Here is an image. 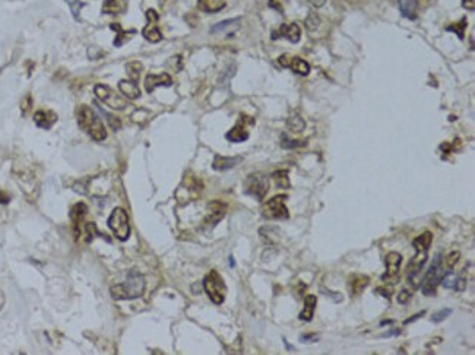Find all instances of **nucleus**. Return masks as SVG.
I'll use <instances>...</instances> for the list:
<instances>
[{
	"mask_svg": "<svg viewBox=\"0 0 475 355\" xmlns=\"http://www.w3.org/2000/svg\"><path fill=\"white\" fill-rule=\"evenodd\" d=\"M108 227L113 231L114 237L120 241H126L130 235L128 212L123 208H116L108 218Z\"/></svg>",
	"mask_w": 475,
	"mask_h": 355,
	"instance_id": "obj_5",
	"label": "nucleus"
},
{
	"mask_svg": "<svg viewBox=\"0 0 475 355\" xmlns=\"http://www.w3.org/2000/svg\"><path fill=\"white\" fill-rule=\"evenodd\" d=\"M34 122L41 129H50L57 122V115L50 110H38L34 114Z\"/></svg>",
	"mask_w": 475,
	"mask_h": 355,
	"instance_id": "obj_16",
	"label": "nucleus"
},
{
	"mask_svg": "<svg viewBox=\"0 0 475 355\" xmlns=\"http://www.w3.org/2000/svg\"><path fill=\"white\" fill-rule=\"evenodd\" d=\"M107 117V120H108V123H110V126L113 127L114 130H118L120 126H122V122L118 120V117H114V115H110V114H105Z\"/></svg>",
	"mask_w": 475,
	"mask_h": 355,
	"instance_id": "obj_40",
	"label": "nucleus"
},
{
	"mask_svg": "<svg viewBox=\"0 0 475 355\" xmlns=\"http://www.w3.org/2000/svg\"><path fill=\"white\" fill-rule=\"evenodd\" d=\"M466 26H468V21H466V18H462L461 22L446 26V31H452V32H455L459 38L463 40L465 38V29H466Z\"/></svg>",
	"mask_w": 475,
	"mask_h": 355,
	"instance_id": "obj_29",
	"label": "nucleus"
},
{
	"mask_svg": "<svg viewBox=\"0 0 475 355\" xmlns=\"http://www.w3.org/2000/svg\"><path fill=\"white\" fill-rule=\"evenodd\" d=\"M367 285H369V278H367V277L357 275V277H354V278L349 281V288H351V291L354 292L355 295L360 294V292H363V290H364Z\"/></svg>",
	"mask_w": 475,
	"mask_h": 355,
	"instance_id": "obj_27",
	"label": "nucleus"
},
{
	"mask_svg": "<svg viewBox=\"0 0 475 355\" xmlns=\"http://www.w3.org/2000/svg\"><path fill=\"white\" fill-rule=\"evenodd\" d=\"M243 161L242 156H222V155H217L214 163H212V168L217 170V171H227L232 167H235L237 164H240Z\"/></svg>",
	"mask_w": 475,
	"mask_h": 355,
	"instance_id": "obj_14",
	"label": "nucleus"
},
{
	"mask_svg": "<svg viewBox=\"0 0 475 355\" xmlns=\"http://www.w3.org/2000/svg\"><path fill=\"white\" fill-rule=\"evenodd\" d=\"M146 18H148V25L143 28L142 35L148 40V41H151V43H158V41H161V40H163V34H161V31L158 29V25H156L158 18H160L158 13L155 12L154 9H148V11H146Z\"/></svg>",
	"mask_w": 475,
	"mask_h": 355,
	"instance_id": "obj_10",
	"label": "nucleus"
},
{
	"mask_svg": "<svg viewBox=\"0 0 475 355\" xmlns=\"http://www.w3.org/2000/svg\"><path fill=\"white\" fill-rule=\"evenodd\" d=\"M9 202V196H5V194H2V191H0V203H8Z\"/></svg>",
	"mask_w": 475,
	"mask_h": 355,
	"instance_id": "obj_47",
	"label": "nucleus"
},
{
	"mask_svg": "<svg viewBox=\"0 0 475 355\" xmlns=\"http://www.w3.org/2000/svg\"><path fill=\"white\" fill-rule=\"evenodd\" d=\"M402 263V256L397 252H390L386 254L385 265L386 272L382 275V281L387 284H397L399 282V267Z\"/></svg>",
	"mask_w": 475,
	"mask_h": 355,
	"instance_id": "obj_9",
	"label": "nucleus"
},
{
	"mask_svg": "<svg viewBox=\"0 0 475 355\" xmlns=\"http://www.w3.org/2000/svg\"><path fill=\"white\" fill-rule=\"evenodd\" d=\"M240 21H242V18H234V19L222 21V22H219V24H217V25L212 26V28H211V32H212V34H215V32H219V31H224L225 28L234 25V24H237V22H240Z\"/></svg>",
	"mask_w": 475,
	"mask_h": 355,
	"instance_id": "obj_33",
	"label": "nucleus"
},
{
	"mask_svg": "<svg viewBox=\"0 0 475 355\" xmlns=\"http://www.w3.org/2000/svg\"><path fill=\"white\" fill-rule=\"evenodd\" d=\"M465 287H466V279L463 278V277H458V278H456V282H455L453 290H456L458 292H462L463 290H465Z\"/></svg>",
	"mask_w": 475,
	"mask_h": 355,
	"instance_id": "obj_41",
	"label": "nucleus"
},
{
	"mask_svg": "<svg viewBox=\"0 0 475 355\" xmlns=\"http://www.w3.org/2000/svg\"><path fill=\"white\" fill-rule=\"evenodd\" d=\"M452 314V310L450 308H443V310H440V311H437L433 314L431 317V322L433 323H440V322H443L446 317H449Z\"/></svg>",
	"mask_w": 475,
	"mask_h": 355,
	"instance_id": "obj_37",
	"label": "nucleus"
},
{
	"mask_svg": "<svg viewBox=\"0 0 475 355\" xmlns=\"http://www.w3.org/2000/svg\"><path fill=\"white\" fill-rule=\"evenodd\" d=\"M247 120L249 119L246 115H242L240 122L225 135V138L230 142H244V140H247V138H249V130H247V126H246Z\"/></svg>",
	"mask_w": 475,
	"mask_h": 355,
	"instance_id": "obj_13",
	"label": "nucleus"
},
{
	"mask_svg": "<svg viewBox=\"0 0 475 355\" xmlns=\"http://www.w3.org/2000/svg\"><path fill=\"white\" fill-rule=\"evenodd\" d=\"M66 2H67V5L70 6V12L73 15V18L77 19V21H81L79 13H81V9L85 6V3H84V2H79V0H66Z\"/></svg>",
	"mask_w": 475,
	"mask_h": 355,
	"instance_id": "obj_34",
	"label": "nucleus"
},
{
	"mask_svg": "<svg viewBox=\"0 0 475 355\" xmlns=\"http://www.w3.org/2000/svg\"><path fill=\"white\" fill-rule=\"evenodd\" d=\"M462 6H463V9H466V11L472 12V11L475 9V0H462Z\"/></svg>",
	"mask_w": 475,
	"mask_h": 355,
	"instance_id": "obj_43",
	"label": "nucleus"
},
{
	"mask_svg": "<svg viewBox=\"0 0 475 355\" xmlns=\"http://www.w3.org/2000/svg\"><path fill=\"white\" fill-rule=\"evenodd\" d=\"M287 194L275 196L262 206V215L266 219H287L290 214L285 206Z\"/></svg>",
	"mask_w": 475,
	"mask_h": 355,
	"instance_id": "obj_7",
	"label": "nucleus"
},
{
	"mask_svg": "<svg viewBox=\"0 0 475 355\" xmlns=\"http://www.w3.org/2000/svg\"><path fill=\"white\" fill-rule=\"evenodd\" d=\"M287 67L291 69L293 72L298 73V75H301V76H306V75L310 73V64H308L306 60L300 59V57H293V56H290V60H288Z\"/></svg>",
	"mask_w": 475,
	"mask_h": 355,
	"instance_id": "obj_21",
	"label": "nucleus"
},
{
	"mask_svg": "<svg viewBox=\"0 0 475 355\" xmlns=\"http://www.w3.org/2000/svg\"><path fill=\"white\" fill-rule=\"evenodd\" d=\"M287 0H269V8L275 9L276 12L283 13L284 12V3Z\"/></svg>",
	"mask_w": 475,
	"mask_h": 355,
	"instance_id": "obj_39",
	"label": "nucleus"
},
{
	"mask_svg": "<svg viewBox=\"0 0 475 355\" xmlns=\"http://www.w3.org/2000/svg\"><path fill=\"white\" fill-rule=\"evenodd\" d=\"M456 278H458V277H456V273L453 272V269L448 270V272L445 273L443 279H442L443 287L448 288V290H449V288H453V287H455V282H456Z\"/></svg>",
	"mask_w": 475,
	"mask_h": 355,
	"instance_id": "obj_35",
	"label": "nucleus"
},
{
	"mask_svg": "<svg viewBox=\"0 0 475 355\" xmlns=\"http://www.w3.org/2000/svg\"><path fill=\"white\" fill-rule=\"evenodd\" d=\"M459 256H461L459 252H452V253L448 254L446 257H443V259H442V265L446 267L448 270L453 269V267L456 266L458 260H459Z\"/></svg>",
	"mask_w": 475,
	"mask_h": 355,
	"instance_id": "obj_32",
	"label": "nucleus"
},
{
	"mask_svg": "<svg viewBox=\"0 0 475 355\" xmlns=\"http://www.w3.org/2000/svg\"><path fill=\"white\" fill-rule=\"evenodd\" d=\"M280 35L296 44V43H298L300 38H301V29H300V26L297 25V24H294V22H293V24H284V25L280 26L278 31H275V32L272 34V38L276 40Z\"/></svg>",
	"mask_w": 475,
	"mask_h": 355,
	"instance_id": "obj_11",
	"label": "nucleus"
},
{
	"mask_svg": "<svg viewBox=\"0 0 475 355\" xmlns=\"http://www.w3.org/2000/svg\"><path fill=\"white\" fill-rule=\"evenodd\" d=\"M300 341L303 343L318 342V341H319V336H316V335H303V336L300 338Z\"/></svg>",
	"mask_w": 475,
	"mask_h": 355,
	"instance_id": "obj_42",
	"label": "nucleus"
},
{
	"mask_svg": "<svg viewBox=\"0 0 475 355\" xmlns=\"http://www.w3.org/2000/svg\"><path fill=\"white\" fill-rule=\"evenodd\" d=\"M225 211H227V206L221 202H212L209 203V215L205 218L206 224H211V225H215L218 224L219 221L224 218L225 215Z\"/></svg>",
	"mask_w": 475,
	"mask_h": 355,
	"instance_id": "obj_15",
	"label": "nucleus"
},
{
	"mask_svg": "<svg viewBox=\"0 0 475 355\" xmlns=\"http://www.w3.org/2000/svg\"><path fill=\"white\" fill-rule=\"evenodd\" d=\"M94 92H95V95H97V97H98V98H100L104 104H107L110 108H114V110H125V108H126V105H128V102L125 101L120 95H117L116 92L110 88L108 85H103V84L95 85Z\"/></svg>",
	"mask_w": 475,
	"mask_h": 355,
	"instance_id": "obj_8",
	"label": "nucleus"
},
{
	"mask_svg": "<svg viewBox=\"0 0 475 355\" xmlns=\"http://www.w3.org/2000/svg\"><path fill=\"white\" fill-rule=\"evenodd\" d=\"M125 11H126V3H125V0H104V13L116 15V13H123Z\"/></svg>",
	"mask_w": 475,
	"mask_h": 355,
	"instance_id": "obj_24",
	"label": "nucleus"
},
{
	"mask_svg": "<svg viewBox=\"0 0 475 355\" xmlns=\"http://www.w3.org/2000/svg\"><path fill=\"white\" fill-rule=\"evenodd\" d=\"M110 28H111L113 31H117V37H116V40H114V46H116V47L123 46V44H125V43H126V41L132 37V34H136V31H135V29L123 31V29H122V26H120V24H111Z\"/></svg>",
	"mask_w": 475,
	"mask_h": 355,
	"instance_id": "obj_25",
	"label": "nucleus"
},
{
	"mask_svg": "<svg viewBox=\"0 0 475 355\" xmlns=\"http://www.w3.org/2000/svg\"><path fill=\"white\" fill-rule=\"evenodd\" d=\"M126 69H128V75L130 77V81H138L139 76H141V72L142 69H143V66L139 62H132V63H129L126 66Z\"/></svg>",
	"mask_w": 475,
	"mask_h": 355,
	"instance_id": "obj_30",
	"label": "nucleus"
},
{
	"mask_svg": "<svg viewBox=\"0 0 475 355\" xmlns=\"http://www.w3.org/2000/svg\"><path fill=\"white\" fill-rule=\"evenodd\" d=\"M376 291L379 292V294H382V295H383V297H387V298H389V297H390V294H389V291H386L385 288H377V290H376Z\"/></svg>",
	"mask_w": 475,
	"mask_h": 355,
	"instance_id": "obj_46",
	"label": "nucleus"
},
{
	"mask_svg": "<svg viewBox=\"0 0 475 355\" xmlns=\"http://www.w3.org/2000/svg\"><path fill=\"white\" fill-rule=\"evenodd\" d=\"M319 24H321V18L316 15V12L308 13L307 19H306V26H307V29H310V31H314V29H318V28H319Z\"/></svg>",
	"mask_w": 475,
	"mask_h": 355,
	"instance_id": "obj_36",
	"label": "nucleus"
},
{
	"mask_svg": "<svg viewBox=\"0 0 475 355\" xmlns=\"http://www.w3.org/2000/svg\"><path fill=\"white\" fill-rule=\"evenodd\" d=\"M287 126H288L290 130H293V132H296V133H300V132H303V130L306 129V122L298 114H291L288 117Z\"/></svg>",
	"mask_w": 475,
	"mask_h": 355,
	"instance_id": "obj_28",
	"label": "nucleus"
},
{
	"mask_svg": "<svg viewBox=\"0 0 475 355\" xmlns=\"http://www.w3.org/2000/svg\"><path fill=\"white\" fill-rule=\"evenodd\" d=\"M87 214V205L82 202L76 203L73 208H72V212H70V218H72V224H73V229H75V235L79 237L81 235V229L79 225L81 222L84 221V216Z\"/></svg>",
	"mask_w": 475,
	"mask_h": 355,
	"instance_id": "obj_17",
	"label": "nucleus"
},
{
	"mask_svg": "<svg viewBox=\"0 0 475 355\" xmlns=\"http://www.w3.org/2000/svg\"><path fill=\"white\" fill-rule=\"evenodd\" d=\"M316 303H318V298L316 295H307L304 298V308L303 311L300 313V320H304V322H310L313 319L314 314V308H316Z\"/></svg>",
	"mask_w": 475,
	"mask_h": 355,
	"instance_id": "obj_22",
	"label": "nucleus"
},
{
	"mask_svg": "<svg viewBox=\"0 0 475 355\" xmlns=\"http://www.w3.org/2000/svg\"><path fill=\"white\" fill-rule=\"evenodd\" d=\"M442 259H443V256L440 253H437L436 256H434V260H433V263L430 265V269L425 272L423 282H421V285H420L421 290H423V294L424 295H427V297L436 294L437 285L442 282L445 273L448 272V269L442 265Z\"/></svg>",
	"mask_w": 475,
	"mask_h": 355,
	"instance_id": "obj_3",
	"label": "nucleus"
},
{
	"mask_svg": "<svg viewBox=\"0 0 475 355\" xmlns=\"http://www.w3.org/2000/svg\"><path fill=\"white\" fill-rule=\"evenodd\" d=\"M433 241V234L430 231H425L421 235H418L417 239H414L412 246L415 249V252H428L430 246Z\"/></svg>",
	"mask_w": 475,
	"mask_h": 355,
	"instance_id": "obj_23",
	"label": "nucleus"
},
{
	"mask_svg": "<svg viewBox=\"0 0 475 355\" xmlns=\"http://www.w3.org/2000/svg\"><path fill=\"white\" fill-rule=\"evenodd\" d=\"M173 85V77L168 73H161V75H148L145 77V89L148 94L154 92L156 87H171Z\"/></svg>",
	"mask_w": 475,
	"mask_h": 355,
	"instance_id": "obj_12",
	"label": "nucleus"
},
{
	"mask_svg": "<svg viewBox=\"0 0 475 355\" xmlns=\"http://www.w3.org/2000/svg\"><path fill=\"white\" fill-rule=\"evenodd\" d=\"M418 9V0H399V11L404 18L415 19Z\"/></svg>",
	"mask_w": 475,
	"mask_h": 355,
	"instance_id": "obj_20",
	"label": "nucleus"
},
{
	"mask_svg": "<svg viewBox=\"0 0 475 355\" xmlns=\"http://www.w3.org/2000/svg\"><path fill=\"white\" fill-rule=\"evenodd\" d=\"M76 119L79 127L84 132H87L94 140L101 142L107 138V129L104 127L101 119L91 107L81 105L76 111Z\"/></svg>",
	"mask_w": 475,
	"mask_h": 355,
	"instance_id": "obj_2",
	"label": "nucleus"
},
{
	"mask_svg": "<svg viewBox=\"0 0 475 355\" xmlns=\"http://www.w3.org/2000/svg\"><path fill=\"white\" fill-rule=\"evenodd\" d=\"M145 278L139 270L132 269L128 273V278L125 282L117 284L110 288L111 297L114 300H135L139 298L145 292Z\"/></svg>",
	"mask_w": 475,
	"mask_h": 355,
	"instance_id": "obj_1",
	"label": "nucleus"
},
{
	"mask_svg": "<svg viewBox=\"0 0 475 355\" xmlns=\"http://www.w3.org/2000/svg\"><path fill=\"white\" fill-rule=\"evenodd\" d=\"M412 297V292H410L408 290H402V291L398 294V303L399 304H407L410 300H411Z\"/></svg>",
	"mask_w": 475,
	"mask_h": 355,
	"instance_id": "obj_38",
	"label": "nucleus"
},
{
	"mask_svg": "<svg viewBox=\"0 0 475 355\" xmlns=\"http://www.w3.org/2000/svg\"><path fill=\"white\" fill-rule=\"evenodd\" d=\"M272 178L276 184V187L280 189H290L291 187V183H290V176H288V171L287 170H278L272 174Z\"/></svg>",
	"mask_w": 475,
	"mask_h": 355,
	"instance_id": "obj_26",
	"label": "nucleus"
},
{
	"mask_svg": "<svg viewBox=\"0 0 475 355\" xmlns=\"http://www.w3.org/2000/svg\"><path fill=\"white\" fill-rule=\"evenodd\" d=\"M225 8V0H199L197 9L206 13H217Z\"/></svg>",
	"mask_w": 475,
	"mask_h": 355,
	"instance_id": "obj_19",
	"label": "nucleus"
},
{
	"mask_svg": "<svg viewBox=\"0 0 475 355\" xmlns=\"http://www.w3.org/2000/svg\"><path fill=\"white\" fill-rule=\"evenodd\" d=\"M325 294H329V295H334V294H332V292H331V291L325 292ZM335 300H336V301H342V295H341V294H338V295H335Z\"/></svg>",
	"mask_w": 475,
	"mask_h": 355,
	"instance_id": "obj_48",
	"label": "nucleus"
},
{
	"mask_svg": "<svg viewBox=\"0 0 475 355\" xmlns=\"http://www.w3.org/2000/svg\"><path fill=\"white\" fill-rule=\"evenodd\" d=\"M269 190V178L260 173L250 174L244 181V191L249 196H253L257 201H262Z\"/></svg>",
	"mask_w": 475,
	"mask_h": 355,
	"instance_id": "obj_6",
	"label": "nucleus"
},
{
	"mask_svg": "<svg viewBox=\"0 0 475 355\" xmlns=\"http://www.w3.org/2000/svg\"><path fill=\"white\" fill-rule=\"evenodd\" d=\"M204 288H205L208 297L214 304H222L225 300V292L227 287L224 284V279L221 278L217 270H211L204 279Z\"/></svg>",
	"mask_w": 475,
	"mask_h": 355,
	"instance_id": "obj_4",
	"label": "nucleus"
},
{
	"mask_svg": "<svg viewBox=\"0 0 475 355\" xmlns=\"http://www.w3.org/2000/svg\"><path fill=\"white\" fill-rule=\"evenodd\" d=\"M424 313H425V311H421V313H417V314H415V316H414V317H411V319H407V320H405L404 323H405V325H408V323H412V322H415L417 319H420V317H423Z\"/></svg>",
	"mask_w": 475,
	"mask_h": 355,
	"instance_id": "obj_44",
	"label": "nucleus"
},
{
	"mask_svg": "<svg viewBox=\"0 0 475 355\" xmlns=\"http://www.w3.org/2000/svg\"><path fill=\"white\" fill-rule=\"evenodd\" d=\"M304 145H306L304 140L288 139L285 133L281 135V146H283L284 149H294V148H300V146H304Z\"/></svg>",
	"mask_w": 475,
	"mask_h": 355,
	"instance_id": "obj_31",
	"label": "nucleus"
},
{
	"mask_svg": "<svg viewBox=\"0 0 475 355\" xmlns=\"http://www.w3.org/2000/svg\"><path fill=\"white\" fill-rule=\"evenodd\" d=\"M118 89L129 100H136L141 97V91H139V87L135 81H120Z\"/></svg>",
	"mask_w": 475,
	"mask_h": 355,
	"instance_id": "obj_18",
	"label": "nucleus"
},
{
	"mask_svg": "<svg viewBox=\"0 0 475 355\" xmlns=\"http://www.w3.org/2000/svg\"><path fill=\"white\" fill-rule=\"evenodd\" d=\"M308 2H310L314 8H322V6L326 3V0H308Z\"/></svg>",
	"mask_w": 475,
	"mask_h": 355,
	"instance_id": "obj_45",
	"label": "nucleus"
}]
</instances>
